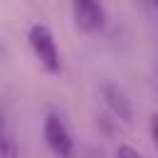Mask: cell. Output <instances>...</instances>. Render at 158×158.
<instances>
[{
    "label": "cell",
    "mask_w": 158,
    "mask_h": 158,
    "mask_svg": "<svg viewBox=\"0 0 158 158\" xmlns=\"http://www.w3.org/2000/svg\"><path fill=\"white\" fill-rule=\"evenodd\" d=\"M27 42H30V49L32 54L37 57V62L42 64V69L47 74H57L62 69V62H59V49H57V42H54V35L47 25L42 22H35L27 32Z\"/></svg>",
    "instance_id": "cell-1"
},
{
    "label": "cell",
    "mask_w": 158,
    "mask_h": 158,
    "mask_svg": "<svg viewBox=\"0 0 158 158\" xmlns=\"http://www.w3.org/2000/svg\"><path fill=\"white\" fill-rule=\"evenodd\" d=\"M42 136L47 148L57 158H74V138L67 128V123L57 114H47L42 121Z\"/></svg>",
    "instance_id": "cell-2"
},
{
    "label": "cell",
    "mask_w": 158,
    "mask_h": 158,
    "mask_svg": "<svg viewBox=\"0 0 158 158\" xmlns=\"http://www.w3.org/2000/svg\"><path fill=\"white\" fill-rule=\"evenodd\" d=\"M72 20H74V27L86 32V35H94V32H101L104 25H106V10L101 2H94V0H74L72 2Z\"/></svg>",
    "instance_id": "cell-3"
},
{
    "label": "cell",
    "mask_w": 158,
    "mask_h": 158,
    "mask_svg": "<svg viewBox=\"0 0 158 158\" xmlns=\"http://www.w3.org/2000/svg\"><path fill=\"white\" fill-rule=\"evenodd\" d=\"M101 99L106 104V109L123 123H131L133 121V104L131 99L126 96V91L118 86V84H104L101 86Z\"/></svg>",
    "instance_id": "cell-4"
},
{
    "label": "cell",
    "mask_w": 158,
    "mask_h": 158,
    "mask_svg": "<svg viewBox=\"0 0 158 158\" xmlns=\"http://www.w3.org/2000/svg\"><path fill=\"white\" fill-rule=\"evenodd\" d=\"M0 158H20V146L12 138V133L7 128H2V138H0Z\"/></svg>",
    "instance_id": "cell-5"
},
{
    "label": "cell",
    "mask_w": 158,
    "mask_h": 158,
    "mask_svg": "<svg viewBox=\"0 0 158 158\" xmlns=\"http://www.w3.org/2000/svg\"><path fill=\"white\" fill-rule=\"evenodd\" d=\"M114 158H143L138 148H133L131 143H118L114 148Z\"/></svg>",
    "instance_id": "cell-6"
},
{
    "label": "cell",
    "mask_w": 158,
    "mask_h": 158,
    "mask_svg": "<svg viewBox=\"0 0 158 158\" xmlns=\"http://www.w3.org/2000/svg\"><path fill=\"white\" fill-rule=\"evenodd\" d=\"M148 131H151V141H153V146H156V151H158V111L151 114V118H148Z\"/></svg>",
    "instance_id": "cell-7"
},
{
    "label": "cell",
    "mask_w": 158,
    "mask_h": 158,
    "mask_svg": "<svg viewBox=\"0 0 158 158\" xmlns=\"http://www.w3.org/2000/svg\"><path fill=\"white\" fill-rule=\"evenodd\" d=\"M153 10H156V12H158V0H156V2H153Z\"/></svg>",
    "instance_id": "cell-8"
}]
</instances>
